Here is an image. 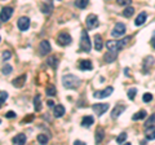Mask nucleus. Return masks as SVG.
Segmentation results:
<instances>
[{
	"label": "nucleus",
	"mask_w": 155,
	"mask_h": 145,
	"mask_svg": "<svg viewBox=\"0 0 155 145\" xmlns=\"http://www.w3.org/2000/svg\"><path fill=\"white\" fill-rule=\"evenodd\" d=\"M136 93H137V88H131V90L128 91V98L129 100H135V97H136Z\"/></svg>",
	"instance_id": "obj_34"
},
{
	"label": "nucleus",
	"mask_w": 155,
	"mask_h": 145,
	"mask_svg": "<svg viewBox=\"0 0 155 145\" xmlns=\"http://www.w3.org/2000/svg\"><path fill=\"white\" fill-rule=\"evenodd\" d=\"M13 15V8L12 7H4V8L1 9V12H0V20L3 21V22H7L10 17Z\"/></svg>",
	"instance_id": "obj_9"
},
{
	"label": "nucleus",
	"mask_w": 155,
	"mask_h": 145,
	"mask_svg": "<svg viewBox=\"0 0 155 145\" xmlns=\"http://www.w3.org/2000/svg\"><path fill=\"white\" fill-rule=\"evenodd\" d=\"M26 135H23V133H18L17 136H14L12 139V143L16 144V145H25L26 144Z\"/></svg>",
	"instance_id": "obj_14"
},
{
	"label": "nucleus",
	"mask_w": 155,
	"mask_h": 145,
	"mask_svg": "<svg viewBox=\"0 0 155 145\" xmlns=\"http://www.w3.org/2000/svg\"><path fill=\"white\" fill-rule=\"evenodd\" d=\"M10 57H12V55H10L9 51H4V52H3V60H4V61H5V60H9Z\"/></svg>",
	"instance_id": "obj_39"
},
{
	"label": "nucleus",
	"mask_w": 155,
	"mask_h": 145,
	"mask_svg": "<svg viewBox=\"0 0 155 145\" xmlns=\"http://www.w3.org/2000/svg\"><path fill=\"white\" fill-rule=\"evenodd\" d=\"M93 122H94V118L92 115H85L84 118L82 119V126L83 127H89V126H92L93 125Z\"/></svg>",
	"instance_id": "obj_23"
},
{
	"label": "nucleus",
	"mask_w": 155,
	"mask_h": 145,
	"mask_svg": "<svg viewBox=\"0 0 155 145\" xmlns=\"http://www.w3.org/2000/svg\"><path fill=\"white\" fill-rule=\"evenodd\" d=\"M146 115H147L146 110H140V111H137L136 114H133L132 119H133V121H140V119H143V118H146Z\"/></svg>",
	"instance_id": "obj_27"
},
{
	"label": "nucleus",
	"mask_w": 155,
	"mask_h": 145,
	"mask_svg": "<svg viewBox=\"0 0 155 145\" xmlns=\"http://www.w3.org/2000/svg\"><path fill=\"white\" fill-rule=\"evenodd\" d=\"M17 26H18V29L21 31L29 30V27H30V18H29V17H26V16L20 17L18 21H17Z\"/></svg>",
	"instance_id": "obj_6"
},
{
	"label": "nucleus",
	"mask_w": 155,
	"mask_h": 145,
	"mask_svg": "<svg viewBox=\"0 0 155 145\" xmlns=\"http://www.w3.org/2000/svg\"><path fill=\"white\" fill-rule=\"evenodd\" d=\"M12 66H10L9 65V63H5V65L4 66H3V70H1V71H3V74H5V75H8V74H10V73H12Z\"/></svg>",
	"instance_id": "obj_36"
},
{
	"label": "nucleus",
	"mask_w": 155,
	"mask_h": 145,
	"mask_svg": "<svg viewBox=\"0 0 155 145\" xmlns=\"http://www.w3.org/2000/svg\"><path fill=\"white\" fill-rule=\"evenodd\" d=\"M47 65L51 66L52 69H57L58 66V58L56 57V56H49L47 58Z\"/></svg>",
	"instance_id": "obj_22"
},
{
	"label": "nucleus",
	"mask_w": 155,
	"mask_h": 145,
	"mask_svg": "<svg viewBox=\"0 0 155 145\" xmlns=\"http://www.w3.org/2000/svg\"><path fill=\"white\" fill-rule=\"evenodd\" d=\"M85 25H87L88 30L96 29V27L98 26V17L96 15H89L85 20Z\"/></svg>",
	"instance_id": "obj_7"
},
{
	"label": "nucleus",
	"mask_w": 155,
	"mask_h": 145,
	"mask_svg": "<svg viewBox=\"0 0 155 145\" xmlns=\"http://www.w3.org/2000/svg\"><path fill=\"white\" fill-rule=\"evenodd\" d=\"M34 109H35V111L41 110V97L39 93H36V96L34 97Z\"/></svg>",
	"instance_id": "obj_24"
},
{
	"label": "nucleus",
	"mask_w": 155,
	"mask_h": 145,
	"mask_svg": "<svg viewBox=\"0 0 155 145\" xmlns=\"http://www.w3.org/2000/svg\"><path fill=\"white\" fill-rule=\"evenodd\" d=\"M38 141H39V144L45 145L49 141V137L47 135H44V133H40V135H38Z\"/></svg>",
	"instance_id": "obj_30"
},
{
	"label": "nucleus",
	"mask_w": 155,
	"mask_h": 145,
	"mask_svg": "<svg viewBox=\"0 0 155 145\" xmlns=\"http://www.w3.org/2000/svg\"><path fill=\"white\" fill-rule=\"evenodd\" d=\"M151 45H153V48L155 49V31H154V35H153V38H151Z\"/></svg>",
	"instance_id": "obj_41"
},
{
	"label": "nucleus",
	"mask_w": 155,
	"mask_h": 145,
	"mask_svg": "<svg viewBox=\"0 0 155 145\" xmlns=\"http://www.w3.org/2000/svg\"><path fill=\"white\" fill-rule=\"evenodd\" d=\"M52 10H53V3L52 1H47V3H43L41 4V12L44 15H51Z\"/></svg>",
	"instance_id": "obj_16"
},
{
	"label": "nucleus",
	"mask_w": 155,
	"mask_h": 145,
	"mask_svg": "<svg viewBox=\"0 0 155 145\" xmlns=\"http://www.w3.org/2000/svg\"><path fill=\"white\" fill-rule=\"evenodd\" d=\"M135 15V8L133 7H127V8L123 10V16L125 17V18H129V17H132Z\"/></svg>",
	"instance_id": "obj_29"
},
{
	"label": "nucleus",
	"mask_w": 155,
	"mask_h": 145,
	"mask_svg": "<svg viewBox=\"0 0 155 145\" xmlns=\"http://www.w3.org/2000/svg\"><path fill=\"white\" fill-rule=\"evenodd\" d=\"M26 74H21L20 77H17L16 79H13L12 80V84L16 88H22L23 87V84L26 83Z\"/></svg>",
	"instance_id": "obj_12"
},
{
	"label": "nucleus",
	"mask_w": 155,
	"mask_h": 145,
	"mask_svg": "<svg viewBox=\"0 0 155 145\" xmlns=\"http://www.w3.org/2000/svg\"><path fill=\"white\" fill-rule=\"evenodd\" d=\"M72 42L71 39V35H70L69 33H66V31H62V33L58 34L57 36V43L59 45H62V47H66V45H70Z\"/></svg>",
	"instance_id": "obj_4"
},
{
	"label": "nucleus",
	"mask_w": 155,
	"mask_h": 145,
	"mask_svg": "<svg viewBox=\"0 0 155 145\" xmlns=\"http://www.w3.org/2000/svg\"><path fill=\"white\" fill-rule=\"evenodd\" d=\"M78 66H79V69L83 70V71H87V70H92L93 69V65H92V62H91L89 60H82Z\"/></svg>",
	"instance_id": "obj_13"
},
{
	"label": "nucleus",
	"mask_w": 155,
	"mask_h": 145,
	"mask_svg": "<svg viewBox=\"0 0 155 145\" xmlns=\"http://www.w3.org/2000/svg\"><path fill=\"white\" fill-rule=\"evenodd\" d=\"M125 140H127V133L125 132H122L120 135L116 137V143H118V144H123Z\"/></svg>",
	"instance_id": "obj_33"
},
{
	"label": "nucleus",
	"mask_w": 155,
	"mask_h": 145,
	"mask_svg": "<svg viewBox=\"0 0 155 145\" xmlns=\"http://www.w3.org/2000/svg\"><path fill=\"white\" fill-rule=\"evenodd\" d=\"M124 110H125V106H124V105H116V106L112 109V111H111V117H112L114 119H116L119 115H122V113L124 111Z\"/></svg>",
	"instance_id": "obj_15"
},
{
	"label": "nucleus",
	"mask_w": 155,
	"mask_h": 145,
	"mask_svg": "<svg viewBox=\"0 0 155 145\" xmlns=\"http://www.w3.org/2000/svg\"><path fill=\"white\" fill-rule=\"evenodd\" d=\"M31 121H33V115H30L29 118H25L22 122H31Z\"/></svg>",
	"instance_id": "obj_44"
},
{
	"label": "nucleus",
	"mask_w": 155,
	"mask_h": 145,
	"mask_svg": "<svg viewBox=\"0 0 155 145\" xmlns=\"http://www.w3.org/2000/svg\"><path fill=\"white\" fill-rule=\"evenodd\" d=\"M74 145H87V144L83 143V141H80V140H76V141H74Z\"/></svg>",
	"instance_id": "obj_42"
},
{
	"label": "nucleus",
	"mask_w": 155,
	"mask_h": 145,
	"mask_svg": "<svg viewBox=\"0 0 155 145\" xmlns=\"http://www.w3.org/2000/svg\"><path fill=\"white\" fill-rule=\"evenodd\" d=\"M124 73H125V75H127V77H129V69H128V68H125V69H124Z\"/></svg>",
	"instance_id": "obj_45"
},
{
	"label": "nucleus",
	"mask_w": 155,
	"mask_h": 145,
	"mask_svg": "<svg viewBox=\"0 0 155 145\" xmlns=\"http://www.w3.org/2000/svg\"><path fill=\"white\" fill-rule=\"evenodd\" d=\"M0 123H1V119H0Z\"/></svg>",
	"instance_id": "obj_47"
},
{
	"label": "nucleus",
	"mask_w": 155,
	"mask_h": 145,
	"mask_svg": "<svg viewBox=\"0 0 155 145\" xmlns=\"http://www.w3.org/2000/svg\"><path fill=\"white\" fill-rule=\"evenodd\" d=\"M104 47V40H102L101 35H94V49L98 52Z\"/></svg>",
	"instance_id": "obj_18"
},
{
	"label": "nucleus",
	"mask_w": 155,
	"mask_h": 145,
	"mask_svg": "<svg viewBox=\"0 0 155 145\" xmlns=\"http://www.w3.org/2000/svg\"><path fill=\"white\" fill-rule=\"evenodd\" d=\"M45 93L48 95V96H56V93H57V91H56V87L54 84H48L47 88H45Z\"/></svg>",
	"instance_id": "obj_28"
},
{
	"label": "nucleus",
	"mask_w": 155,
	"mask_h": 145,
	"mask_svg": "<svg viewBox=\"0 0 155 145\" xmlns=\"http://www.w3.org/2000/svg\"><path fill=\"white\" fill-rule=\"evenodd\" d=\"M154 123H155V113L145 122V127H146V128H147V127H151V126L154 125Z\"/></svg>",
	"instance_id": "obj_35"
},
{
	"label": "nucleus",
	"mask_w": 155,
	"mask_h": 145,
	"mask_svg": "<svg viewBox=\"0 0 155 145\" xmlns=\"http://www.w3.org/2000/svg\"><path fill=\"white\" fill-rule=\"evenodd\" d=\"M92 109H93V111L100 117L109 110V104H94V105H92Z\"/></svg>",
	"instance_id": "obj_10"
},
{
	"label": "nucleus",
	"mask_w": 155,
	"mask_h": 145,
	"mask_svg": "<svg viewBox=\"0 0 155 145\" xmlns=\"http://www.w3.org/2000/svg\"><path fill=\"white\" fill-rule=\"evenodd\" d=\"M112 92H114V88H112V87H106L105 90H102V91H96L93 93V97H96V98H106V97L110 96Z\"/></svg>",
	"instance_id": "obj_8"
},
{
	"label": "nucleus",
	"mask_w": 155,
	"mask_h": 145,
	"mask_svg": "<svg viewBox=\"0 0 155 145\" xmlns=\"http://www.w3.org/2000/svg\"><path fill=\"white\" fill-rule=\"evenodd\" d=\"M129 39H131L129 36H125V38H123L122 40H107L106 43H105V45H106L109 52H115L116 53V52H119L120 49H123L128 44Z\"/></svg>",
	"instance_id": "obj_1"
},
{
	"label": "nucleus",
	"mask_w": 155,
	"mask_h": 145,
	"mask_svg": "<svg viewBox=\"0 0 155 145\" xmlns=\"http://www.w3.org/2000/svg\"><path fill=\"white\" fill-rule=\"evenodd\" d=\"M131 0H118V4L119 5H127V7H131Z\"/></svg>",
	"instance_id": "obj_38"
},
{
	"label": "nucleus",
	"mask_w": 155,
	"mask_h": 145,
	"mask_svg": "<svg viewBox=\"0 0 155 145\" xmlns=\"http://www.w3.org/2000/svg\"><path fill=\"white\" fill-rule=\"evenodd\" d=\"M5 117H7V118H14V117H16V113H14V111H8V113L5 114Z\"/></svg>",
	"instance_id": "obj_40"
},
{
	"label": "nucleus",
	"mask_w": 155,
	"mask_h": 145,
	"mask_svg": "<svg viewBox=\"0 0 155 145\" xmlns=\"http://www.w3.org/2000/svg\"><path fill=\"white\" fill-rule=\"evenodd\" d=\"M91 48H92V44H91V39H89V35L85 30L82 31V35H80V47H79V51L80 52H85V53H89L91 52Z\"/></svg>",
	"instance_id": "obj_3"
},
{
	"label": "nucleus",
	"mask_w": 155,
	"mask_h": 145,
	"mask_svg": "<svg viewBox=\"0 0 155 145\" xmlns=\"http://www.w3.org/2000/svg\"><path fill=\"white\" fill-rule=\"evenodd\" d=\"M124 33H125V25L123 23V22H118L114 26V29H112L111 35L114 38H119V36H123Z\"/></svg>",
	"instance_id": "obj_5"
},
{
	"label": "nucleus",
	"mask_w": 155,
	"mask_h": 145,
	"mask_svg": "<svg viewBox=\"0 0 155 145\" xmlns=\"http://www.w3.org/2000/svg\"><path fill=\"white\" fill-rule=\"evenodd\" d=\"M47 104H48V106H49V108H53V106H54V102L52 101V100H49V101L47 102Z\"/></svg>",
	"instance_id": "obj_43"
},
{
	"label": "nucleus",
	"mask_w": 155,
	"mask_h": 145,
	"mask_svg": "<svg viewBox=\"0 0 155 145\" xmlns=\"http://www.w3.org/2000/svg\"><path fill=\"white\" fill-rule=\"evenodd\" d=\"M51 49H52V47H51V43H49L48 40L40 42V44H39V53L41 56H45L47 53H49Z\"/></svg>",
	"instance_id": "obj_11"
},
{
	"label": "nucleus",
	"mask_w": 155,
	"mask_h": 145,
	"mask_svg": "<svg viewBox=\"0 0 155 145\" xmlns=\"http://www.w3.org/2000/svg\"><path fill=\"white\" fill-rule=\"evenodd\" d=\"M104 137H105V131L102 127H100V128L96 130V145L101 144L102 140H104Z\"/></svg>",
	"instance_id": "obj_21"
},
{
	"label": "nucleus",
	"mask_w": 155,
	"mask_h": 145,
	"mask_svg": "<svg viewBox=\"0 0 155 145\" xmlns=\"http://www.w3.org/2000/svg\"><path fill=\"white\" fill-rule=\"evenodd\" d=\"M147 18V15H146V12H141L138 16H137V18L135 21V25L136 26H141V25H143L145 23V21Z\"/></svg>",
	"instance_id": "obj_20"
},
{
	"label": "nucleus",
	"mask_w": 155,
	"mask_h": 145,
	"mask_svg": "<svg viewBox=\"0 0 155 145\" xmlns=\"http://www.w3.org/2000/svg\"><path fill=\"white\" fill-rule=\"evenodd\" d=\"M104 60H105V62H107V63L114 62L116 60V53L115 52H107V53L104 56Z\"/></svg>",
	"instance_id": "obj_26"
},
{
	"label": "nucleus",
	"mask_w": 155,
	"mask_h": 145,
	"mask_svg": "<svg viewBox=\"0 0 155 145\" xmlns=\"http://www.w3.org/2000/svg\"><path fill=\"white\" fill-rule=\"evenodd\" d=\"M0 40H1V38H0Z\"/></svg>",
	"instance_id": "obj_48"
},
{
	"label": "nucleus",
	"mask_w": 155,
	"mask_h": 145,
	"mask_svg": "<svg viewBox=\"0 0 155 145\" xmlns=\"http://www.w3.org/2000/svg\"><path fill=\"white\" fill-rule=\"evenodd\" d=\"M87 5H88V0H76L75 1V7L80 9H84Z\"/></svg>",
	"instance_id": "obj_32"
},
{
	"label": "nucleus",
	"mask_w": 155,
	"mask_h": 145,
	"mask_svg": "<svg viewBox=\"0 0 155 145\" xmlns=\"http://www.w3.org/2000/svg\"><path fill=\"white\" fill-rule=\"evenodd\" d=\"M54 117H56V118H61V117L63 115V114H65V108H63V105H57V106H56L54 108Z\"/></svg>",
	"instance_id": "obj_25"
},
{
	"label": "nucleus",
	"mask_w": 155,
	"mask_h": 145,
	"mask_svg": "<svg viewBox=\"0 0 155 145\" xmlns=\"http://www.w3.org/2000/svg\"><path fill=\"white\" fill-rule=\"evenodd\" d=\"M123 145H132L131 143H125V144H123Z\"/></svg>",
	"instance_id": "obj_46"
},
{
	"label": "nucleus",
	"mask_w": 155,
	"mask_h": 145,
	"mask_svg": "<svg viewBox=\"0 0 155 145\" xmlns=\"http://www.w3.org/2000/svg\"><path fill=\"white\" fill-rule=\"evenodd\" d=\"M154 63V57L153 56H147V57L143 60V73H147L149 71V68H151V65Z\"/></svg>",
	"instance_id": "obj_17"
},
{
	"label": "nucleus",
	"mask_w": 155,
	"mask_h": 145,
	"mask_svg": "<svg viewBox=\"0 0 155 145\" xmlns=\"http://www.w3.org/2000/svg\"><path fill=\"white\" fill-rule=\"evenodd\" d=\"M145 136L147 140H155V126L147 127L145 130Z\"/></svg>",
	"instance_id": "obj_19"
},
{
	"label": "nucleus",
	"mask_w": 155,
	"mask_h": 145,
	"mask_svg": "<svg viewBox=\"0 0 155 145\" xmlns=\"http://www.w3.org/2000/svg\"><path fill=\"white\" fill-rule=\"evenodd\" d=\"M7 98H8V92H5V91L0 92V109H1V106L4 105V102L7 101Z\"/></svg>",
	"instance_id": "obj_31"
},
{
	"label": "nucleus",
	"mask_w": 155,
	"mask_h": 145,
	"mask_svg": "<svg viewBox=\"0 0 155 145\" xmlns=\"http://www.w3.org/2000/svg\"><path fill=\"white\" fill-rule=\"evenodd\" d=\"M62 84L67 90H74V88L79 87L80 79L74 74H66V75L62 77Z\"/></svg>",
	"instance_id": "obj_2"
},
{
	"label": "nucleus",
	"mask_w": 155,
	"mask_h": 145,
	"mask_svg": "<svg viewBox=\"0 0 155 145\" xmlns=\"http://www.w3.org/2000/svg\"><path fill=\"white\" fill-rule=\"evenodd\" d=\"M142 100H143V102H150L151 100H153V95L147 92V93H145V95H143Z\"/></svg>",
	"instance_id": "obj_37"
}]
</instances>
